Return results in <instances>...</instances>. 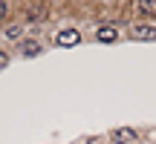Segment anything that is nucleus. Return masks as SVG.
<instances>
[{
    "instance_id": "8",
    "label": "nucleus",
    "mask_w": 156,
    "mask_h": 144,
    "mask_svg": "<svg viewBox=\"0 0 156 144\" xmlns=\"http://www.w3.org/2000/svg\"><path fill=\"white\" fill-rule=\"evenodd\" d=\"M20 32H23L20 23H12V26H6V29H3V35H6L9 40H17V38H20Z\"/></svg>"
},
{
    "instance_id": "11",
    "label": "nucleus",
    "mask_w": 156,
    "mask_h": 144,
    "mask_svg": "<svg viewBox=\"0 0 156 144\" xmlns=\"http://www.w3.org/2000/svg\"><path fill=\"white\" fill-rule=\"evenodd\" d=\"M87 144H101V139H90V141H87Z\"/></svg>"
},
{
    "instance_id": "9",
    "label": "nucleus",
    "mask_w": 156,
    "mask_h": 144,
    "mask_svg": "<svg viewBox=\"0 0 156 144\" xmlns=\"http://www.w3.org/2000/svg\"><path fill=\"white\" fill-rule=\"evenodd\" d=\"M6 17H9V3H6V0H0V23H3Z\"/></svg>"
},
{
    "instance_id": "7",
    "label": "nucleus",
    "mask_w": 156,
    "mask_h": 144,
    "mask_svg": "<svg viewBox=\"0 0 156 144\" xmlns=\"http://www.w3.org/2000/svg\"><path fill=\"white\" fill-rule=\"evenodd\" d=\"M20 55H26V58L41 55V43L38 40H20Z\"/></svg>"
},
{
    "instance_id": "6",
    "label": "nucleus",
    "mask_w": 156,
    "mask_h": 144,
    "mask_svg": "<svg viewBox=\"0 0 156 144\" xmlns=\"http://www.w3.org/2000/svg\"><path fill=\"white\" fill-rule=\"evenodd\" d=\"M110 139L116 141V144H130V141L139 139V133L130 130V127H119V130H113V133H110Z\"/></svg>"
},
{
    "instance_id": "2",
    "label": "nucleus",
    "mask_w": 156,
    "mask_h": 144,
    "mask_svg": "<svg viewBox=\"0 0 156 144\" xmlns=\"http://www.w3.org/2000/svg\"><path fill=\"white\" fill-rule=\"evenodd\" d=\"M133 12L142 20H156V0H133Z\"/></svg>"
},
{
    "instance_id": "1",
    "label": "nucleus",
    "mask_w": 156,
    "mask_h": 144,
    "mask_svg": "<svg viewBox=\"0 0 156 144\" xmlns=\"http://www.w3.org/2000/svg\"><path fill=\"white\" fill-rule=\"evenodd\" d=\"M23 17H26L29 23H44L46 17H49V3H46V0H29L26 9H23Z\"/></svg>"
},
{
    "instance_id": "4",
    "label": "nucleus",
    "mask_w": 156,
    "mask_h": 144,
    "mask_svg": "<svg viewBox=\"0 0 156 144\" xmlns=\"http://www.w3.org/2000/svg\"><path fill=\"white\" fill-rule=\"evenodd\" d=\"M130 38L133 40H156V26L153 23H139V26L130 29Z\"/></svg>"
},
{
    "instance_id": "10",
    "label": "nucleus",
    "mask_w": 156,
    "mask_h": 144,
    "mask_svg": "<svg viewBox=\"0 0 156 144\" xmlns=\"http://www.w3.org/2000/svg\"><path fill=\"white\" fill-rule=\"evenodd\" d=\"M9 67V52H0V69Z\"/></svg>"
},
{
    "instance_id": "5",
    "label": "nucleus",
    "mask_w": 156,
    "mask_h": 144,
    "mask_svg": "<svg viewBox=\"0 0 156 144\" xmlns=\"http://www.w3.org/2000/svg\"><path fill=\"white\" fill-rule=\"evenodd\" d=\"M119 38H122V32H119L116 26H98L95 29V40H98V43H116Z\"/></svg>"
},
{
    "instance_id": "3",
    "label": "nucleus",
    "mask_w": 156,
    "mask_h": 144,
    "mask_svg": "<svg viewBox=\"0 0 156 144\" xmlns=\"http://www.w3.org/2000/svg\"><path fill=\"white\" fill-rule=\"evenodd\" d=\"M55 43L58 46H75V43H81V32L78 29H61V32H55Z\"/></svg>"
}]
</instances>
